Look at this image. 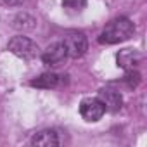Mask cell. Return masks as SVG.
<instances>
[{"label": "cell", "mask_w": 147, "mask_h": 147, "mask_svg": "<svg viewBox=\"0 0 147 147\" xmlns=\"http://www.w3.org/2000/svg\"><path fill=\"white\" fill-rule=\"evenodd\" d=\"M80 114L87 123H95L106 114V107L99 97H85L80 102Z\"/></svg>", "instance_id": "cell-4"}, {"label": "cell", "mask_w": 147, "mask_h": 147, "mask_svg": "<svg viewBox=\"0 0 147 147\" xmlns=\"http://www.w3.org/2000/svg\"><path fill=\"white\" fill-rule=\"evenodd\" d=\"M140 62H142V54L135 49H123L116 54V64L125 71L135 69Z\"/></svg>", "instance_id": "cell-9"}, {"label": "cell", "mask_w": 147, "mask_h": 147, "mask_svg": "<svg viewBox=\"0 0 147 147\" xmlns=\"http://www.w3.org/2000/svg\"><path fill=\"white\" fill-rule=\"evenodd\" d=\"M64 45L67 50V57L78 59V57L85 55V52L88 49V40H87L85 33H82V31H69L64 38Z\"/></svg>", "instance_id": "cell-3"}, {"label": "cell", "mask_w": 147, "mask_h": 147, "mask_svg": "<svg viewBox=\"0 0 147 147\" xmlns=\"http://www.w3.org/2000/svg\"><path fill=\"white\" fill-rule=\"evenodd\" d=\"M7 50L21 59H33L38 55V45L30 36H24V35L12 36L7 43Z\"/></svg>", "instance_id": "cell-2"}, {"label": "cell", "mask_w": 147, "mask_h": 147, "mask_svg": "<svg viewBox=\"0 0 147 147\" xmlns=\"http://www.w3.org/2000/svg\"><path fill=\"white\" fill-rule=\"evenodd\" d=\"M67 59V50L64 42H54L42 52V61L47 66H59Z\"/></svg>", "instance_id": "cell-5"}, {"label": "cell", "mask_w": 147, "mask_h": 147, "mask_svg": "<svg viewBox=\"0 0 147 147\" xmlns=\"http://www.w3.org/2000/svg\"><path fill=\"white\" fill-rule=\"evenodd\" d=\"M125 82H126V85L130 87V88H135L138 83H140V75L137 71H126V76H125Z\"/></svg>", "instance_id": "cell-12"}, {"label": "cell", "mask_w": 147, "mask_h": 147, "mask_svg": "<svg viewBox=\"0 0 147 147\" xmlns=\"http://www.w3.org/2000/svg\"><path fill=\"white\" fill-rule=\"evenodd\" d=\"M64 75H59V73H54V71H49V73H43L38 78L31 80L30 85L31 87H36V88H43V90H54V88H59L62 83H64Z\"/></svg>", "instance_id": "cell-8"}, {"label": "cell", "mask_w": 147, "mask_h": 147, "mask_svg": "<svg viewBox=\"0 0 147 147\" xmlns=\"http://www.w3.org/2000/svg\"><path fill=\"white\" fill-rule=\"evenodd\" d=\"M2 2H4L5 5H19V4L24 2V0H2Z\"/></svg>", "instance_id": "cell-13"}, {"label": "cell", "mask_w": 147, "mask_h": 147, "mask_svg": "<svg viewBox=\"0 0 147 147\" xmlns=\"http://www.w3.org/2000/svg\"><path fill=\"white\" fill-rule=\"evenodd\" d=\"M133 33H135V24L131 23V19L116 18L109 24H106V28L100 31L97 40L100 45H116V43L130 40Z\"/></svg>", "instance_id": "cell-1"}, {"label": "cell", "mask_w": 147, "mask_h": 147, "mask_svg": "<svg viewBox=\"0 0 147 147\" xmlns=\"http://www.w3.org/2000/svg\"><path fill=\"white\" fill-rule=\"evenodd\" d=\"M85 7H87V0H62V9L71 14H78Z\"/></svg>", "instance_id": "cell-11"}, {"label": "cell", "mask_w": 147, "mask_h": 147, "mask_svg": "<svg viewBox=\"0 0 147 147\" xmlns=\"http://www.w3.org/2000/svg\"><path fill=\"white\" fill-rule=\"evenodd\" d=\"M30 144L31 145H38V147H57V145H61L59 131L54 130V128L40 130L30 138Z\"/></svg>", "instance_id": "cell-7"}, {"label": "cell", "mask_w": 147, "mask_h": 147, "mask_svg": "<svg viewBox=\"0 0 147 147\" xmlns=\"http://www.w3.org/2000/svg\"><path fill=\"white\" fill-rule=\"evenodd\" d=\"M97 97L100 99V102L104 104L106 111H109V113H118L121 109V106H123V95L116 88H113V87L100 88Z\"/></svg>", "instance_id": "cell-6"}, {"label": "cell", "mask_w": 147, "mask_h": 147, "mask_svg": "<svg viewBox=\"0 0 147 147\" xmlns=\"http://www.w3.org/2000/svg\"><path fill=\"white\" fill-rule=\"evenodd\" d=\"M12 26H14L16 30H19V31H30V30H35L36 19H35L33 16L23 12V14H18V16L12 19Z\"/></svg>", "instance_id": "cell-10"}]
</instances>
